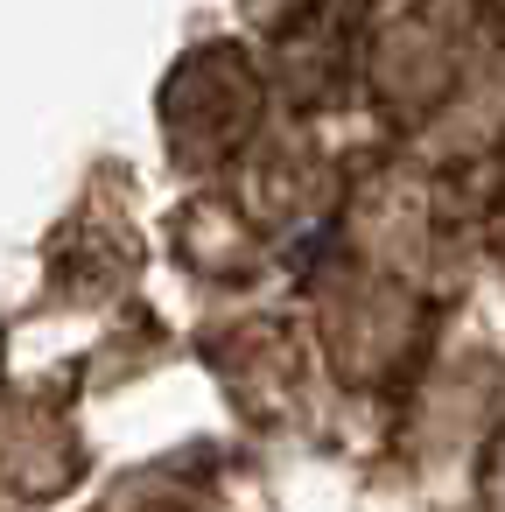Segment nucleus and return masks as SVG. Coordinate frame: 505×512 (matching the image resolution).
<instances>
[{"label": "nucleus", "instance_id": "nucleus-1", "mask_svg": "<svg viewBox=\"0 0 505 512\" xmlns=\"http://www.w3.org/2000/svg\"><path fill=\"white\" fill-rule=\"evenodd\" d=\"M316 323H323L330 372L351 393H386L421 365L428 330H435V302L407 274L372 267L358 253H337L316 281Z\"/></svg>", "mask_w": 505, "mask_h": 512}, {"label": "nucleus", "instance_id": "nucleus-2", "mask_svg": "<svg viewBox=\"0 0 505 512\" xmlns=\"http://www.w3.org/2000/svg\"><path fill=\"white\" fill-rule=\"evenodd\" d=\"M267 71L239 50V43H197L169 78H162V141L176 155V169L211 176L225 169L267 113Z\"/></svg>", "mask_w": 505, "mask_h": 512}, {"label": "nucleus", "instance_id": "nucleus-3", "mask_svg": "<svg viewBox=\"0 0 505 512\" xmlns=\"http://www.w3.org/2000/svg\"><path fill=\"white\" fill-rule=\"evenodd\" d=\"M456 64H463V43L449 22H435L428 8L386 15V29L372 43V92L393 120H421L456 92Z\"/></svg>", "mask_w": 505, "mask_h": 512}, {"label": "nucleus", "instance_id": "nucleus-4", "mask_svg": "<svg viewBox=\"0 0 505 512\" xmlns=\"http://www.w3.org/2000/svg\"><path fill=\"white\" fill-rule=\"evenodd\" d=\"M358 57V22H351V0H316L309 15H295L288 29H274V64L267 85L274 99H288L295 113H323L344 99Z\"/></svg>", "mask_w": 505, "mask_h": 512}, {"label": "nucleus", "instance_id": "nucleus-5", "mask_svg": "<svg viewBox=\"0 0 505 512\" xmlns=\"http://www.w3.org/2000/svg\"><path fill=\"white\" fill-rule=\"evenodd\" d=\"M85 470V442L50 393H22L0 407V484L15 498H57Z\"/></svg>", "mask_w": 505, "mask_h": 512}, {"label": "nucleus", "instance_id": "nucleus-6", "mask_svg": "<svg viewBox=\"0 0 505 512\" xmlns=\"http://www.w3.org/2000/svg\"><path fill=\"white\" fill-rule=\"evenodd\" d=\"M211 372L225 379V393H232L239 414L267 421V414H281V407L295 400V386H302V344H295L288 323L260 316V323H239V330L211 337Z\"/></svg>", "mask_w": 505, "mask_h": 512}, {"label": "nucleus", "instance_id": "nucleus-7", "mask_svg": "<svg viewBox=\"0 0 505 512\" xmlns=\"http://www.w3.org/2000/svg\"><path fill=\"white\" fill-rule=\"evenodd\" d=\"M176 253H183V267H197L204 281H246V274H260L267 239H260V225H253L239 204L197 197V204L176 211Z\"/></svg>", "mask_w": 505, "mask_h": 512}, {"label": "nucleus", "instance_id": "nucleus-8", "mask_svg": "<svg viewBox=\"0 0 505 512\" xmlns=\"http://www.w3.org/2000/svg\"><path fill=\"white\" fill-rule=\"evenodd\" d=\"M106 512H190V505H183V498H169V491H155L148 477H134V484H127Z\"/></svg>", "mask_w": 505, "mask_h": 512}, {"label": "nucleus", "instance_id": "nucleus-9", "mask_svg": "<svg viewBox=\"0 0 505 512\" xmlns=\"http://www.w3.org/2000/svg\"><path fill=\"white\" fill-rule=\"evenodd\" d=\"M239 8H246L260 29H288L295 15H309V8H316V0H239Z\"/></svg>", "mask_w": 505, "mask_h": 512}, {"label": "nucleus", "instance_id": "nucleus-10", "mask_svg": "<svg viewBox=\"0 0 505 512\" xmlns=\"http://www.w3.org/2000/svg\"><path fill=\"white\" fill-rule=\"evenodd\" d=\"M484 512H505V435L484 456Z\"/></svg>", "mask_w": 505, "mask_h": 512}, {"label": "nucleus", "instance_id": "nucleus-11", "mask_svg": "<svg viewBox=\"0 0 505 512\" xmlns=\"http://www.w3.org/2000/svg\"><path fill=\"white\" fill-rule=\"evenodd\" d=\"M484 239H491V253L505 260V169H498V183H491V204H484Z\"/></svg>", "mask_w": 505, "mask_h": 512}, {"label": "nucleus", "instance_id": "nucleus-12", "mask_svg": "<svg viewBox=\"0 0 505 512\" xmlns=\"http://www.w3.org/2000/svg\"><path fill=\"white\" fill-rule=\"evenodd\" d=\"M372 8H386V15H414V8H428V0H372Z\"/></svg>", "mask_w": 505, "mask_h": 512}, {"label": "nucleus", "instance_id": "nucleus-13", "mask_svg": "<svg viewBox=\"0 0 505 512\" xmlns=\"http://www.w3.org/2000/svg\"><path fill=\"white\" fill-rule=\"evenodd\" d=\"M484 15H491V22H505V0H484Z\"/></svg>", "mask_w": 505, "mask_h": 512}]
</instances>
